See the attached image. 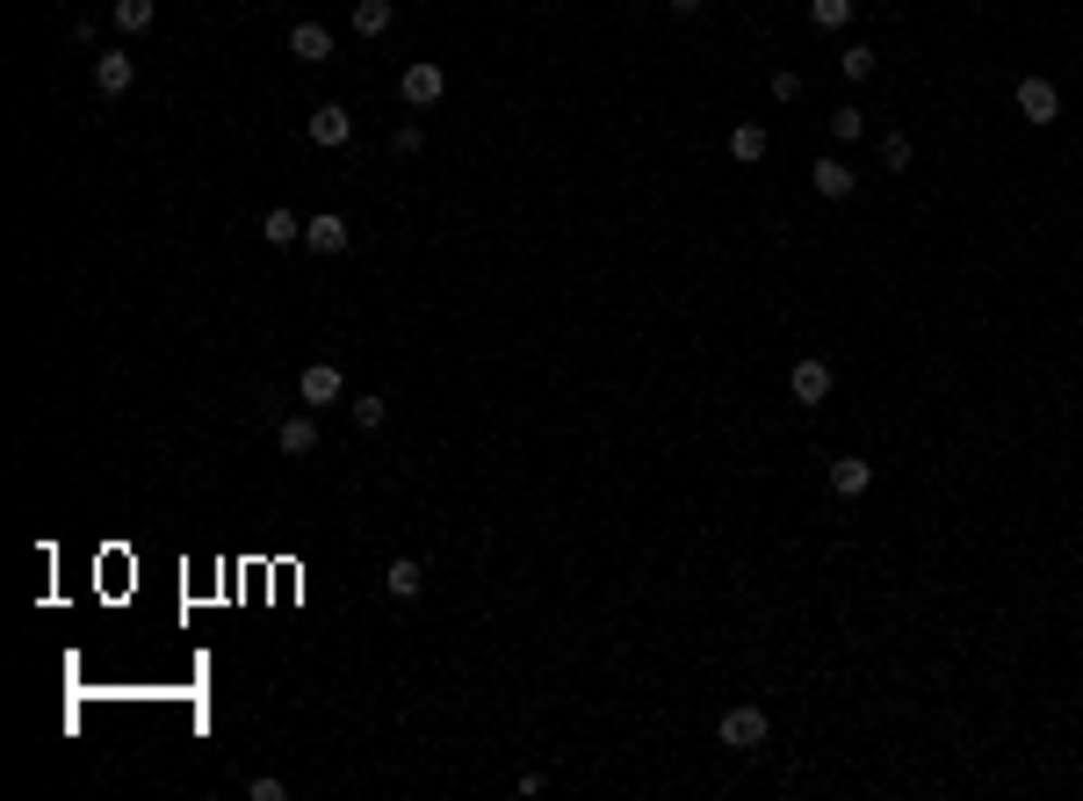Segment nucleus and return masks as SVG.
<instances>
[{
  "mask_svg": "<svg viewBox=\"0 0 1083 801\" xmlns=\"http://www.w3.org/2000/svg\"><path fill=\"white\" fill-rule=\"evenodd\" d=\"M831 138H838V145H860V138H867V109H860V101L831 109Z\"/></svg>",
  "mask_w": 1083,
  "mask_h": 801,
  "instance_id": "a211bd4d",
  "label": "nucleus"
},
{
  "mask_svg": "<svg viewBox=\"0 0 1083 801\" xmlns=\"http://www.w3.org/2000/svg\"><path fill=\"white\" fill-rule=\"evenodd\" d=\"M715 737L730 743V751H759L765 737H773V722H765V708H751V701H737V708H722V722H715Z\"/></svg>",
  "mask_w": 1083,
  "mask_h": 801,
  "instance_id": "f257e3e1",
  "label": "nucleus"
},
{
  "mask_svg": "<svg viewBox=\"0 0 1083 801\" xmlns=\"http://www.w3.org/2000/svg\"><path fill=\"white\" fill-rule=\"evenodd\" d=\"M303 246L325 253V261H340L347 246H354V224H347L340 210H319V217H303Z\"/></svg>",
  "mask_w": 1083,
  "mask_h": 801,
  "instance_id": "7ed1b4c3",
  "label": "nucleus"
},
{
  "mask_svg": "<svg viewBox=\"0 0 1083 801\" xmlns=\"http://www.w3.org/2000/svg\"><path fill=\"white\" fill-rule=\"evenodd\" d=\"M773 101H802V73H773Z\"/></svg>",
  "mask_w": 1083,
  "mask_h": 801,
  "instance_id": "393cba45",
  "label": "nucleus"
},
{
  "mask_svg": "<svg viewBox=\"0 0 1083 801\" xmlns=\"http://www.w3.org/2000/svg\"><path fill=\"white\" fill-rule=\"evenodd\" d=\"M383 592H390V600H420L426 592V571L412 556H390V571H383Z\"/></svg>",
  "mask_w": 1083,
  "mask_h": 801,
  "instance_id": "f8f14e48",
  "label": "nucleus"
},
{
  "mask_svg": "<svg viewBox=\"0 0 1083 801\" xmlns=\"http://www.w3.org/2000/svg\"><path fill=\"white\" fill-rule=\"evenodd\" d=\"M275 448H282V455H311V448H319V420H303V412H297V420H282L275 426Z\"/></svg>",
  "mask_w": 1083,
  "mask_h": 801,
  "instance_id": "2eb2a0df",
  "label": "nucleus"
},
{
  "mask_svg": "<svg viewBox=\"0 0 1083 801\" xmlns=\"http://www.w3.org/2000/svg\"><path fill=\"white\" fill-rule=\"evenodd\" d=\"M347 412H354V426H361V434H376V426L390 420V404H383L376 390H369V398H347Z\"/></svg>",
  "mask_w": 1083,
  "mask_h": 801,
  "instance_id": "aec40b11",
  "label": "nucleus"
},
{
  "mask_svg": "<svg viewBox=\"0 0 1083 801\" xmlns=\"http://www.w3.org/2000/svg\"><path fill=\"white\" fill-rule=\"evenodd\" d=\"M882 166H888V174L910 166V130H888V138H882Z\"/></svg>",
  "mask_w": 1083,
  "mask_h": 801,
  "instance_id": "4be33fe9",
  "label": "nucleus"
},
{
  "mask_svg": "<svg viewBox=\"0 0 1083 801\" xmlns=\"http://www.w3.org/2000/svg\"><path fill=\"white\" fill-rule=\"evenodd\" d=\"M261 239L275 246V253H282V246H303V217H297V210H282V202H275V210H267V217H261Z\"/></svg>",
  "mask_w": 1083,
  "mask_h": 801,
  "instance_id": "4468645a",
  "label": "nucleus"
},
{
  "mask_svg": "<svg viewBox=\"0 0 1083 801\" xmlns=\"http://www.w3.org/2000/svg\"><path fill=\"white\" fill-rule=\"evenodd\" d=\"M303 130H311V145H325V152H340V145L354 138V116H347L340 101H319V109H311V123H303Z\"/></svg>",
  "mask_w": 1083,
  "mask_h": 801,
  "instance_id": "423d86ee",
  "label": "nucleus"
},
{
  "mask_svg": "<svg viewBox=\"0 0 1083 801\" xmlns=\"http://www.w3.org/2000/svg\"><path fill=\"white\" fill-rule=\"evenodd\" d=\"M831 491H838V499H867V491H874V462L867 455H838L831 462Z\"/></svg>",
  "mask_w": 1083,
  "mask_h": 801,
  "instance_id": "9d476101",
  "label": "nucleus"
},
{
  "mask_svg": "<svg viewBox=\"0 0 1083 801\" xmlns=\"http://www.w3.org/2000/svg\"><path fill=\"white\" fill-rule=\"evenodd\" d=\"M390 145H398V160H412V152L426 145V130H420V123H398V138H390Z\"/></svg>",
  "mask_w": 1083,
  "mask_h": 801,
  "instance_id": "b1692460",
  "label": "nucleus"
},
{
  "mask_svg": "<svg viewBox=\"0 0 1083 801\" xmlns=\"http://www.w3.org/2000/svg\"><path fill=\"white\" fill-rule=\"evenodd\" d=\"M109 15H116V29H123V37H145V29L160 22V0H116Z\"/></svg>",
  "mask_w": 1083,
  "mask_h": 801,
  "instance_id": "dca6fc26",
  "label": "nucleus"
},
{
  "mask_svg": "<svg viewBox=\"0 0 1083 801\" xmlns=\"http://www.w3.org/2000/svg\"><path fill=\"white\" fill-rule=\"evenodd\" d=\"M809 22H817V29H845V22H852V0H809Z\"/></svg>",
  "mask_w": 1083,
  "mask_h": 801,
  "instance_id": "412c9836",
  "label": "nucleus"
},
{
  "mask_svg": "<svg viewBox=\"0 0 1083 801\" xmlns=\"http://www.w3.org/2000/svg\"><path fill=\"white\" fill-rule=\"evenodd\" d=\"M289 59L297 65H325L333 59V29H325V22H297V29H289Z\"/></svg>",
  "mask_w": 1083,
  "mask_h": 801,
  "instance_id": "1a4fd4ad",
  "label": "nucleus"
},
{
  "mask_svg": "<svg viewBox=\"0 0 1083 801\" xmlns=\"http://www.w3.org/2000/svg\"><path fill=\"white\" fill-rule=\"evenodd\" d=\"M398 95H404V109H434V101L448 95V73L434 59H420V65H404V80H398Z\"/></svg>",
  "mask_w": 1083,
  "mask_h": 801,
  "instance_id": "39448f33",
  "label": "nucleus"
},
{
  "mask_svg": "<svg viewBox=\"0 0 1083 801\" xmlns=\"http://www.w3.org/2000/svg\"><path fill=\"white\" fill-rule=\"evenodd\" d=\"M390 22H398V8H390V0H354V37H383Z\"/></svg>",
  "mask_w": 1083,
  "mask_h": 801,
  "instance_id": "f3484780",
  "label": "nucleus"
},
{
  "mask_svg": "<svg viewBox=\"0 0 1083 801\" xmlns=\"http://www.w3.org/2000/svg\"><path fill=\"white\" fill-rule=\"evenodd\" d=\"M130 87H138V59H130V51H101L95 59V95H130Z\"/></svg>",
  "mask_w": 1083,
  "mask_h": 801,
  "instance_id": "0eeeda50",
  "label": "nucleus"
},
{
  "mask_svg": "<svg viewBox=\"0 0 1083 801\" xmlns=\"http://www.w3.org/2000/svg\"><path fill=\"white\" fill-rule=\"evenodd\" d=\"M1019 116L1033 123V130L1062 123V87H1055V80H1041V73H1025V80H1019Z\"/></svg>",
  "mask_w": 1083,
  "mask_h": 801,
  "instance_id": "f03ea898",
  "label": "nucleus"
},
{
  "mask_svg": "<svg viewBox=\"0 0 1083 801\" xmlns=\"http://www.w3.org/2000/svg\"><path fill=\"white\" fill-rule=\"evenodd\" d=\"M246 794H253V801H289V787H282L275 773H253V780H246Z\"/></svg>",
  "mask_w": 1083,
  "mask_h": 801,
  "instance_id": "5701e85b",
  "label": "nucleus"
},
{
  "mask_svg": "<svg viewBox=\"0 0 1083 801\" xmlns=\"http://www.w3.org/2000/svg\"><path fill=\"white\" fill-rule=\"evenodd\" d=\"M708 0H672V15H701Z\"/></svg>",
  "mask_w": 1083,
  "mask_h": 801,
  "instance_id": "a878e982",
  "label": "nucleus"
},
{
  "mask_svg": "<svg viewBox=\"0 0 1083 801\" xmlns=\"http://www.w3.org/2000/svg\"><path fill=\"white\" fill-rule=\"evenodd\" d=\"M787 398H795V404H809V412H817V404L831 398V361L802 354V361H795V368H787Z\"/></svg>",
  "mask_w": 1083,
  "mask_h": 801,
  "instance_id": "20e7f679",
  "label": "nucleus"
},
{
  "mask_svg": "<svg viewBox=\"0 0 1083 801\" xmlns=\"http://www.w3.org/2000/svg\"><path fill=\"white\" fill-rule=\"evenodd\" d=\"M874 65H882V59H874L867 43H845V51H838V73H845L852 87H860V80H874Z\"/></svg>",
  "mask_w": 1083,
  "mask_h": 801,
  "instance_id": "6ab92c4d",
  "label": "nucleus"
},
{
  "mask_svg": "<svg viewBox=\"0 0 1083 801\" xmlns=\"http://www.w3.org/2000/svg\"><path fill=\"white\" fill-rule=\"evenodd\" d=\"M297 398H303V404H340V398H347V376L333 368V361H311V368L297 376Z\"/></svg>",
  "mask_w": 1083,
  "mask_h": 801,
  "instance_id": "6e6552de",
  "label": "nucleus"
},
{
  "mask_svg": "<svg viewBox=\"0 0 1083 801\" xmlns=\"http://www.w3.org/2000/svg\"><path fill=\"white\" fill-rule=\"evenodd\" d=\"M765 145H773V138H765V123L744 116L737 130H730V160H737V166H759V160H765Z\"/></svg>",
  "mask_w": 1083,
  "mask_h": 801,
  "instance_id": "ddd939ff",
  "label": "nucleus"
},
{
  "mask_svg": "<svg viewBox=\"0 0 1083 801\" xmlns=\"http://www.w3.org/2000/svg\"><path fill=\"white\" fill-rule=\"evenodd\" d=\"M809 188H817L823 202H845L852 188H860V174H852L845 160H817V166H809Z\"/></svg>",
  "mask_w": 1083,
  "mask_h": 801,
  "instance_id": "9b49d317",
  "label": "nucleus"
}]
</instances>
